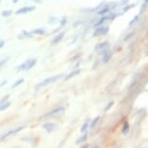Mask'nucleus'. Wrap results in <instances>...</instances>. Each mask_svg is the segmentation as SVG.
Segmentation results:
<instances>
[{
    "mask_svg": "<svg viewBox=\"0 0 148 148\" xmlns=\"http://www.w3.org/2000/svg\"><path fill=\"white\" fill-rule=\"evenodd\" d=\"M64 76H65V74H58V75H55V76L47 77V79H45L43 82H39L38 84L35 86V90L39 91L40 89L46 87V86H47V85L52 84V83L56 82H58V80H60L61 79H63Z\"/></svg>",
    "mask_w": 148,
    "mask_h": 148,
    "instance_id": "obj_1",
    "label": "nucleus"
},
{
    "mask_svg": "<svg viewBox=\"0 0 148 148\" xmlns=\"http://www.w3.org/2000/svg\"><path fill=\"white\" fill-rule=\"evenodd\" d=\"M65 112V108L64 107H58L54 110H52L51 111H49V112L43 114L39 120H44V119H47V118H52V117H57V116H60Z\"/></svg>",
    "mask_w": 148,
    "mask_h": 148,
    "instance_id": "obj_2",
    "label": "nucleus"
},
{
    "mask_svg": "<svg viewBox=\"0 0 148 148\" xmlns=\"http://www.w3.org/2000/svg\"><path fill=\"white\" fill-rule=\"evenodd\" d=\"M110 32V26L107 24H103V25L95 27V30L92 33L93 37H100V36H106Z\"/></svg>",
    "mask_w": 148,
    "mask_h": 148,
    "instance_id": "obj_3",
    "label": "nucleus"
},
{
    "mask_svg": "<svg viewBox=\"0 0 148 148\" xmlns=\"http://www.w3.org/2000/svg\"><path fill=\"white\" fill-rule=\"evenodd\" d=\"M35 9H36L35 6H24L16 10V12H15V14L16 15H25V14H29L33 12V11H35Z\"/></svg>",
    "mask_w": 148,
    "mask_h": 148,
    "instance_id": "obj_4",
    "label": "nucleus"
},
{
    "mask_svg": "<svg viewBox=\"0 0 148 148\" xmlns=\"http://www.w3.org/2000/svg\"><path fill=\"white\" fill-rule=\"evenodd\" d=\"M24 129V126H21V127H18V128H15V129H13V130H10L9 132H7L5 135H3L0 138V140H5L7 138H9V136H13V135H16V133H18V132H21V130H23Z\"/></svg>",
    "mask_w": 148,
    "mask_h": 148,
    "instance_id": "obj_5",
    "label": "nucleus"
},
{
    "mask_svg": "<svg viewBox=\"0 0 148 148\" xmlns=\"http://www.w3.org/2000/svg\"><path fill=\"white\" fill-rule=\"evenodd\" d=\"M107 47H110V44L108 41H104V42H101V43H98L95 45L94 47V51L95 52H99L101 49H107Z\"/></svg>",
    "mask_w": 148,
    "mask_h": 148,
    "instance_id": "obj_6",
    "label": "nucleus"
},
{
    "mask_svg": "<svg viewBox=\"0 0 148 148\" xmlns=\"http://www.w3.org/2000/svg\"><path fill=\"white\" fill-rule=\"evenodd\" d=\"M43 128L47 131V133H51L57 129V125L53 122H46L43 125Z\"/></svg>",
    "mask_w": 148,
    "mask_h": 148,
    "instance_id": "obj_7",
    "label": "nucleus"
},
{
    "mask_svg": "<svg viewBox=\"0 0 148 148\" xmlns=\"http://www.w3.org/2000/svg\"><path fill=\"white\" fill-rule=\"evenodd\" d=\"M64 36H65V32H64V31H61V32H59V33H57V34L54 36V38L52 39V41H51V46H56V45L59 44L60 42L63 40Z\"/></svg>",
    "mask_w": 148,
    "mask_h": 148,
    "instance_id": "obj_8",
    "label": "nucleus"
},
{
    "mask_svg": "<svg viewBox=\"0 0 148 148\" xmlns=\"http://www.w3.org/2000/svg\"><path fill=\"white\" fill-rule=\"evenodd\" d=\"M80 73H82V69H75L73 70L71 73H69V74H67L66 76H64V82H68L69 79H71L72 77L77 76V75H79Z\"/></svg>",
    "mask_w": 148,
    "mask_h": 148,
    "instance_id": "obj_9",
    "label": "nucleus"
},
{
    "mask_svg": "<svg viewBox=\"0 0 148 148\" xmlns=\"http://www.w3.org/2000/svg\"><path fill=\"white\" fill-rule=\"evenodd\" d=\"M110 11H111V9H110V5L106 3L104 6L101 8V9L97 11L96 14H97L98 16H106V15H108V14L110 13Z\"/></svg>",
    "mask_w": 148,
    "mask_h": 148,
    "instance_id": "obj_10",
    "label": "nucleus"
},
{
    "mask_svg": "<svg viewBox=\"0 0 148 148\" xmlns=\"http://www.w3.org/2000/svg\"><path fill=\"white\" fill-rule=\"evenodd\" d=\"M108 21V16L106 15V16H101L98 21H96L94 22L93 26L94 27H97V26H100V25H103V24H106V22Z\"/></svg>",
    "mask_w": 148,
    "mask_h": 148,
    "instance_id": "obj_11",
    "label": "nucleus"
},
{
    "mask_svg": "<svg viewBox=\"0 0 148 148\" xmlns=\"http://www.w3.org/2000/svg\"><path fill=\"white\" fill-rule=\"evenodd\" d=\"M33 37H34V35L32 34L31 31H26V30H22L21 34L18 36V38L21 40L22 39H32Z\"/></svg>",
    "mask_w": 148,
    "mask_h": 148,
    "instance_id": "obj_12",
    "label": "nucleus"
},
{
    "mask_svg": "<svg viewBox=\"0 0 148 148\" xmlns=\"http://www.w3.org/2000/svg\"><path fill=\"white\" fill-rule=\"evenodd\" d=\"M111 58H112V52L110 51L108 52H107V53L102 55V62L104 64H107V63L110 62Z\"/></svg>",
    "mask_w": 148,
    "mask_h": 148,
    "instance_id": "obj_13",
    "label": "nucleus"
},
{
    "mask_svg": "<svg viewBox=\"0 0 148 148\" xmlns=\"http://www.w3.org/2000/svg\"><path fill=\"white\" fill-rule=\"evenodd\" d=\"M29 62V59H26L25 61H23L21 65H18V67H16L15 70L16 72H23V71H25V69H26V66H27V64H28Z\"/></svg>",
    "mask_w": 148,
    "mask_h": 148,
    "instance_id": "obj_14",
    "label": "nucleus"
},
{
    "mask_svg": "<svg viewBox=\"0 0 148 148\" xmlns=\"http://www.w3.org/2000/svg\"><path fill=\"white\" fill-rule=\"evenodd\" d=\"M134 7H136V4H133V3H128L126 5H124V6H122V13L120 14V16L123 15L124 13L126 12H129L131 9H133Z\"/></svg>",
    "mask_w": 148,
    "mask_h": 148,
    "instance_id": "obj_15",
    "label": "nucleus"
},
{
    "mask_svg": "<svg viewBox=\"0 0 148 148\" xmlns=\"http://www.w3.org/2000/svg\"><path fill=\"white\" fill-rule=\"evenodd\" d=\"M36 64H37V58H29V62H28V64H27L25 71H29V70H31Z\"/></svg>",
    "mask_w": 148,
    "mask_h": 148,
    "instance_id": "obj_16",
    "label": "nucleus"
},
{
    "mask_svg": "<svg viewBox=\"0 0 148 148\" xmlns=\"http://www.w3.org/2000/svg\"><path fill=\"white\" fill-rule=\"evenodd\" d=\"M31 33L33 35H37V36H42V35H45V33H46V30L45 28H42V27H39V28H35L33 29Z\"/></svg>",
    "mask_w": 148,
    "mask_h": 148,
    "instance_id": "obj_17",
    "label": "nucleus"
},
{
    "mask_svg": "<svg viewBox=\"0 0 148 148\" xmlns=\"http://www.w3.org/2000/svg\"><path fill=\"white\" fill-rule=\"evenodd\" d=\"M130 132V124L128 121H125L124 122V125H123V128H122V134L123 135H128Z\"/></svg>",
    "mask_w": 148,
    "mask_h": 148,
    "instance_id": "obj_18",
    "label": "nucleus"
},
{
    "mask_svg": "<svg viewBox=\"0 0 148 148\" xmlns=\"http://www.w3.org/2000/svg\"><path fill=\"white\" fill-rule=\"evenodd\" d=\"M89 125H90V120H86V121L83 123V125H82V129H80V133H85L86 131L88 130V128H89Z\"/></svg>",
    "mask_w": 148,
    "mask_h": 148,
    "instance_id": "obj_19",
    "label": "nucleus"
},
{
    "mask_svg": "<svg viewBox=\"0 0 148 148\" xmlns=\"http://www.w3.org/2000/svg\"><path fill=\"white\" fill-rule=\"evenodd\" d=\"M11 102L9 101H7V102H5L3 103V104H0V111H3V110H6L7 108H9L11 107Z\"/></svg>",
    "mask_w": 148,
    "mask_h": 148,
    "instance_id": "obj_20",
    "label": "nucleus"
},
{
    "mask_svg": "<svg viewBox=\"0 0 148 148\" xmlns=\"http://www.w3.org/2000/svg\"><path fill=\"white\" fill-rule=\"evenodd\" d=\"M58 19L56 16H49V19H47V23L49 24H51V25H53V24H56L57 22H58Z\"/></svg>",
    "mask_w": 148,
    "mask_h": 148,
    "instance_id": "obj_21",
    "label": "nucleus"
},
{
    "mask_svg": "<svg viewBox=\"0 0 148 148\" xmlns=\"http://www.w3.org/2000/svg\"><path fill=\"white\" fill-rule=\"evenodd\" d=\"M135 31H132V32H130V33H128V34L125 36L124 38H123V42H124V43H126V42H128L129 40H131V39H132L134 36H135Z\"/></svg>",
    "mask_w": 148,
    "mask_h": 148,
    "instance_id": "obj_22",
    "label": "nucleus"
},
{
    "mask_svg": "<svg viewBox=\"0 0 148 148\" xmlns=\"http://www.w3.org/2000/svg\"><path fill=\"white\" fill-rule=\"evenodd\" d=\"M13 15V11L12 10H4L1 12V16H4V18H9Z\"/></svg>",
    "mask_w": 148,
    "mask_h": 148,
    "instance_id": "obj_23",
    "label": "nucleus"
},
{
    "mask_svg": "<svg viewBox=\"0 0 148 148\" xmlns=\"http://www.w3.org/2000/svg\"><path fill=\"white\" fill-rule=\"evenodd\" d=\"M59 24H60V28H62V27H64L67 24V22H68V18H67V16H62L59 21Z\"/></svg>",
    "mask_w": 148,
    "mask_h": 148,
    "instance_id": "obj_24",
    "label": "nucleus"
},
{
    "mask_svg": "<svg viewBox=\"0 0 148 148\" xmlns=\"http://www.w3.org/2000/svg\"><path fill=\"white\" fill-rule=\"evenodd\" d=\"M100 118H101V117H100V116H97L96 118H95V119L93 120V121L90 122V125H89V128H90V129H94V128L96 127V125L98 124V122H99Z\"/></svg>",
    "mask_w": 148,
    "mask_h": 148,
    "instance_id": "obj_25",
    "label": "nucleus"
},
{
    "mask_svg": "<svg viewBox=\"0 0 148 148\" xmlns=\"http://www.w3.org/2000/svg\"><path fill=\"white\" fill-rule=\"evenodd\" d=\"M138 19H139V15H136V16H134L132 21H131L129 22V27H132L133 25H135L136 22L138 21Z\"/></svg>",
    "mask_w": 148,
    "mask_h": 148,
    "instance_id": "obj_26",
    "label": "nucleus"
},
{
    "mask_svg": "<svg viewBox=\"0 0 148 148\" xmlns=\"http://www.w3.org/2000/svg\"><path fill=\"white\" fill-rule=\"evenodd\" d=\"M87 136H88L87 134L84 133V135L82 136H80V138L77 140V144H79V143H82V142H84V141L86 140V139H87Z\"/></svg>",
    "mask_w": 148,
    "mask_h": 148,
    "instance_id": "obj_27",
    "label": "nucleus"
},
{
    "mask_svg": "<svg viewBox=\"0 0 148 148\" xmlns=\"http://www.w3.org/2000/svg\"><path fill=\"white\" fill-rule=\"evenodd\" d=\"M23 82H24V79H18V80H16V82L12 85V88L18 87V86H19L21 84H22Z\"/></svg>",
    "mask_w": 148,
    "mask_h": 148,
    "instance_id": "obj_28",
    "label": "nucleus"
},
{
    "mask_svg": "<svg viewBox=\"0 0 148 148\" xmlns=\"http://www.w3.org/2000/svg\"><path fill=\"white\" fill-rule=\"evenodd\" d=\"M105 4H106V2H101V3H100L99 5H98L97 7H94V8H92V9L90 10V12H95V13H96L97 11L101 9V8H102L103 6H104Z\"/></svg>",
    "mask_w": 148,
    "mask_h": 148,
    "instance_id": "obj_29",
    "label": "nucleus"
},
{
    "mask_svg": "<svg viewBox=\"0 0 148 148\" xmlns=\"http://www.w3.org/2000/svg\"><path fill=\"white\" fill-rule=\"evenodd\" d=\"M9 59H10V57H5V58H3V59L0 60V69H1L2 67L8 62V61H9Z\"/></svg>",
    "mask_w": 148,
    "mask_h": 148,
    "instance_id": "obj_30",
    "label": "nucleus"
},
{
    "mask_svg": "<svg viewBox=\"0 0 148 148\" xmlns=\"http://www.w3.org/2000/svg\"><path fill=\"white\" fill-rule=\"evenodd\" d=\"M110 51V47H107V49H101V51H100L99 52H97V53H98V54H99V55H101V56H102V55H103V54L107 53V52H108V51Z\"/></svg>",
    "mask_w": 148,
    "mask_h": 148,
    "instance_id": "obj_31",
    "label": "nucleus"
},
{
    "mask_svg": "<svg viewBox=\"0 0 148 148\" xmlns=\"http://www.w3.org/2000/svg\"><path fill=\"white\" fill-rule=\"evenodd\" d=\"M113 105H114V102H113V101H111V102H110V103H108V106H107V107L105 108V110H104V111H105V112H106V111H108V110H110V108H112V106H113Z\"/></svg>",
    "mask_w": 148,
    "mask_h": 148,
    "instance_id": "obj_32",
    "label": "nucleus"
},
{
    "mask_svg": "<svg viewBox=\"0 0 148 148\" xmlns=\"http://www.w3.org/2000/svg\"><path fill=\"white\" fill-rule=\"evenodd\" d=\"M136 83H138V79H135L132 82H131V84L129 85V89H130V90H131L132 88L135 87V86L136 85Z\"/></svg>",
    "mask_w": 148,
    "mask_h": 148,
    "instance_id": "obj_33",
    "label": "nucleus"
},
{
    "mask_svg": "<svg viewBox=\"0 0 148 148\" xmlns=\"http://www.w3.org/2000/svg\"><path fill=\"white\" fill-rule=\"evenodd\" d=\"M9 97H10V95H6V96H4L3 98H1V99H0V104H3V103L7 102L8 100H9Z\"/></svg>",
    "mask_w": 148,
    "mask_h": 148,
    "instance_id": "obj_34",
    "label": "nucleus"
},
{
    "mask_svg": "<svg viewBox=\"0 0 148 148\" xmlns=\"http://www.w3.org/2000/svg\"><path fill=\"white\" fill-rule=\"evenodd\" d=\"M147 6V3H144L143 2V4H142V6L140 8V12H139V15H141V14H143L144 13V11H145V8H146Z\"/></svg>",
    "mask_w": 148,
    "mask_h": 148,
    "instance_id": "obj_35",
    "label": "nucleus"
},
{
    "mask_svg": "<svg viewBox=\"0 0 148 148\" xmlns=\"http://www.w3.org/2000/svg\"><path fill=\"white\" fill-rule=\"evenodd\" d=\"M79 58H80V54H79V53H77V54L75 55V56H73V57H72L71 61H72V62H75V61L79 60Z\"/></svg>",
    "mask_w": 148,
    "mask_h": 148,
    "instance_id": "obj_36",
    "label": "nucleus"
},
{
    "mask_svg": "<svg viewBox=\"0 0 148 148\" xmlns=\"http://www.w3.org/2000/svg\"><path fill=\"white\" fill-rule=\"evenodd\" d=\"M83 21H77L76 22L74 23V27H77L79 25H80V24H82Z\"/></svg>",
    "mask_w": 148,
    "mask_h": 148,
    "instance_id": "obj_37",
    "label": "nucleus"
},
{
    "mask_svg": "<svg viewBox=\"0 0 148 148\" xmlns=\"http://www.w3.org/2000/svg\"><path fill=\"white\" fill-rule=\"evenodd\" d=\"M79 64H80V60L79 59V60H77V62L76 63V65H75V67H74V70H75V69H77V68H79Z\"/></svg>",
    "mask_w": 148,
    "mask_h": 148,
    "instance_id": "obj_38",
    "label": "nucleus"
},
{
    "mask_svg": "<svg viewBox=\"0 0 148 148\" xmlns=\"http://www.w3.org/2000/svg\"><path fill=\"white\" fill-rule=\"evenodd\" d=\"M4 45H5V42L3 40H0V49H1L2 47H4Z\"/></svg>",
    "mask_w": 148,
    "mask_h": 148,
    "instance_id": "obj_39",
    "label": "nucleus"
},
{
    "mask_svg": "<svg viewBox=\"0 0 148 148\" xmlns=\"http://www.w3.org/2000/svg\"><path fill=\"white\" fill-rule=\"evenodd\" d=\"M128 2H129V0H122V2H121V5H122V6H124V5L128 4Z\"/></svg>",
    "mask_w": 148,
    "mask_h": 148,
    "instance_id": "obj_40",
    "label": "nucleus"
},
{
    "mask_svg": "<svg viewBox=\"0 0 148 148\" xmlns=\"http://www.w3.org/2000/svg\"><path fill=\"white\" fill-rule=\"evenodd\" d=\"M30 1L34 2V3H37V4H40V3H42V0H30Z\"/></svg>",
    "mask_w": 148,
    "mask_h": 148,
    "instance_id": "obj_41",
    "label": "nucleus"
},
{
    "mask_svg": "<svg viewBox=\"0 0 148 148\" xmlns=\"http://www.w3.org/2000/svg\"><path fill=\"white\" fill-rule=\"evenodd\" d=\"M5 84H7V80H3L1 83H0V87H2V86H4Z\"/></svg>",
    "mask_w": 148,
    "mask_h": 148,
    "instance_id": "obj_42",
    "label": "nucleus"
},
{
    "mask_svg": "<svg viewBox=\"0 0 148 148\" xmlns=\"http://www.w3.org/2000/svg\"><path fill=\"white\" fill-rule=\"evenodd\" d=\"M82 148H89V144H85V145H83V146Z\"/></svg>",
    "mask_w": 148,
    "mask_h": 148,
    "instance_id": "obj_43",
    "label": "nucleus"
},
{
    "mask_svg": "<svg viewBox=\"0 0 148 148\" xmlns=\"http://www.w3.org/2000/svg\"><path fill=\"white\" fill-rule=\"evenodd\" d=\"M18 2V0H13V3L14 4H16Z\"/></svg>",
    "mask_w": 148,
    "mask_h": 148,
    "instance_id": "obj_44",
    "label": "nucleus"
},
{
    "mask_svg": "<svg viewBox=\"0 0 148 148\" xmlns=\"http://www.w3.org/2000/svg\"><path fill=\"white\" fill-rule=\"evenodd\" d=\"M143 2H144V3H147V2H148V0H143Z\"/></svg>",
    "mask_w": 148,
    "mask_h": 148,
    "instance_id": "obj_45",
    "label": "nucleus"
},
{
    "mask_svg": "<svg viewBox=\"0 0 148 148\" xmlns=\"http://www.w3.org/2000/svg\"><path fill=\"white\" fill-rule=\"evenodd\" d=\"M0 4H1V0H0Z\"/></svg>",
    "mask_w": 148,
    "mask_h": 148,
    "instance_id": "obj_46",
    "label": "nucleus"
}]
</instances>
